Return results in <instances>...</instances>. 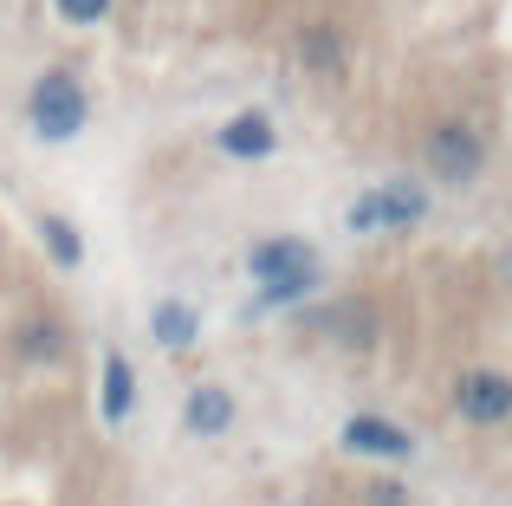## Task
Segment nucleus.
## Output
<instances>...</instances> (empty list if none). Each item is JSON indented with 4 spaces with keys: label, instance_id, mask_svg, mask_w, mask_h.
Returning <instances> with one entry per match:
<instances>
[{
    "label": "nucleus",
    "instance_id": "nucleus-2",
    "mask_svg": "<svg viewBox=\"0 0 512 506\" xmlns=\"http://www.w3.org/2000/svg\"><path fill=\"white\" fill-rule=\"evenodd\" d=\"M422 163L435 169L441 182H474L480 169H487V137H480V130L467 124V117H448V124H435V130H428Z\"/></svg>",
    "mask_w": 512,
    "mask_h": 506
},
{
    "label": "nucleus",
    "instance_id": "nucleus-7",
    "mask_svg": "<svg viewBox=\"0 0 512 506\" xmlns=\"http://www.w3.org/2000/svg\"><path fill=\"white\" fill-rule=\"evenodd\" d=\"M234 416H240V403H234V390H221V383H201V390H188V403H182V429L188 435H227Z\"/></svg>",
    "mask_w": 512,
    "mask_h": 506
},
{
    "label": "nucleus",
    "instance_id": "nucleus-17",
    "mask_svg": "<svg viewBox=\"0 0 512 506\" xmlns=\"http://www.w3.org/2000/svg\"><path fill=\"white\" fill-rule=\"evenodd\" d=\"M104 13H111V0H59V20H72V26H98Z\"/></svg>",
    "mask_w": 512,
    "mask_h": 506
},
{
    "label": "nucleus",
    "instance_id": "nucleus-15",
    "mask_svg": "<svg viewBox=\"0 0 512 506\" xmlns=\"http://www.w3.org/2000/svg\"><path fill=\"white\" fill-rule=\"evenodd\" d=\"M331 325H338V338L357 344V351L376 344V312H370V305H344V312H331Z\"/></svg>",
    "mask_w": 512,
    "mask_h": 506
},
{
    "label": "nucleus",
    "instance_id": "nucleus-13",
    "mask_svg": "<svg viewBox=\"0 0 512 506\" xmlns=\"http://www.w3.org/2000/svg\"><path fill=\"white\" fill-rule=\"evenodd\" d=\"M39 241H46V253L65 266V273H72V266L85 260V241H78V228H72L65 215H39Z\"/></svg>",
    "mask_w": 512,
    "mask_h": 506
},
{
    "label": "nucleus",
    "instance_id": "nucleus-18",
    "mask_svg": "<svg viewBox=\"0 0 512 506\" xmlns=\"http://www.w3.org/2000/svg\"><path fill=\"white\" fill-rule=\"evenodd\" d=\"M363 500H370V506H409V494H402L396 481H376V487H370Z\"/></svg>",
    "mask_w": 512,
    "mask_h": 506
},
{
    "label": "nucleus",
    "instance_id": "nucleus-8",
    "mask_svg": "<svg viewBox=\"0 0 512 506\" xmlns=\"http://www.w3.org/2000/svg\"><path fill=\"white\" fill-rule=\"evenodd\" d=\"M13 357H20V364H65V357H72V331H65L59 318H26V325L13 331Z\"/></svg>",
    "mask_w": 512,
    "mask_h": 506
},
{
    "label": "nucleus",
    "instance_id": "nucleus-3",
    "mask_svg": "<svg viewBox=\"0 0 512 506\" xmlns=\"http://www.w3.org/2000/svg\"><path fill=\"white\" fill-rule=\"evenodd\" d=\"M454 409H461V422H474V429H500L512 416V383L487 364L461 370V377H454Z\"/></svg>",
    "mask_w": 512,
    "mask_h": 506
},
{
    "label": "nucleus",
    "instance_id": "nucleus-11",
    "mask_svg": "<svg viewBox=\"0 0 512 506\" xmlns=\"http://www.w3.org/2000/svg\"><path fill=\"white\" fill-rule=\"evenodd\" d=\"M137 409V377H130L124 351H104V422H130Z\"/></svg>",
    "mask_w": 512,
    "mask_h": 506
},
{
    "label": "nucleus",
    "instance_id": "nucleus-4",
    "mask_svg": "<svg viewBox=\"0 0 512 506\" xmlns=\"http://www.w3.org/2000/svg\"><path fill=\"white\" fill-rule=\"evenodd\" d=\"M338 442L350 455H363V461H409L415 455V435L396 429V422H383V416H350Z\"/></svg>",
    "mask_w": 512,
    "mask_h": 506
},
{
    "label": "nucleus",
    "instance_id": "nucleus-14",
    "mask_svg": "<svg viewBox=\"0 0 512 506\" xmlns=\"http://www.w3.org/2000/svg\"><path fill=\"white\" fill-rule=\"evenodd\" d=\"M312 292H318V266H312V273H292V279H273V286H260V312H279V305L312 299Z\"/></svg>",
    "mask_w": 512,
    "mask_h": 506
},
{
    "label": "nucleus",
    "instance_id": "nucleus-10",
    "mask_svg": "<svg viewBox=\"0 0 512 506\" xmlns=\"http://www.w3.org/2000/svg\"><path fill=\"white\" fill-rule=\"evenodd\" d=\"M150 331H156V344H163V351H188V344L201 338V318H195V305L163 299V305L150 312Z\"/></svg>",
    "mask_w": 512,
    "mask_h": 506
},
{
    "label": "nucleus",
    "instance_id": "nucleus-5",
    "mask_svg": "<svg viewBox=\"0 0 512 506\" xmlns=\"http://www.w3.org/2000/svg\"><path fill=\"white\" fill-rule=\"evenodd\" d=\"M318 266V247L299 241V234H273V241H260L247 253V273L260 279V286H273V279H292V273H312Z\"/></svg>",
    "mask_w": 512,
    "mask_h": 506
},
{
    "label": "nucleus",
    "instance_id": "nucleus-16",
    "mask_svg": "<svg viewBox=\"0 0 512 506\" xmlns=\"http://www.w3.org/2000/svg\"><path fill=\"white\" fill-rule=\"evenodd\" d=\"M344 228H350V234H383V215H376V189H370V195H357V202H350Z\"/></svg>",
    "mask_w": 512,
    "mask_h": 506
},
{
    "label": "nucleus",
    "instance_id": "nucleus-6",
    "mask_svg": "<svg viewBox=\"0 0 512 506\" xmlns=\"http://www.w3.org/2000/svg\"><path fill=\"white\" fill-rule=\"evenodd\" d=\"M214 150L234 156V163H260V156L279 150V130H273L266 111H240V117H227V124L214 130Z\"/></svg>",
    "mask_w": 512,
    "mask_h": 506
},
{
    "label": "nucleus",
    "instance_id": "nucleus-1",
    "mask_svg": "<svg viewBox=\"0 0 512 506\" xmlns=\"http://www.w3.org/2000/svg\"><path fill=\"white\" fill-rule=\"evenodd\" d=\"M26 117H33V130L46 143H65V137H78V130H85L91 98H85V85H78L72 72H46L33 85V98H26Z\"/></svg>",
    "mask_w": 512,
    "mask_h": 506
},
{
    "label": "nucleus",
    "instance_id": "nucleus-9",
    "mask_svg": "<svg viewBox=\"0 0 512 506\" xmlns=\"http://www.w3.org/2000/svg\"><path fill=\"white\" fill-rule=\"evenodd\" d=\"M299 65H305V72L338 78L344 72V33H338V26H325V20H312L299 33Z\"/></svg>",
    "mask_w": 512,
    "mask_h": 506
},
{
    "label": "nucleus",
    "instance_id": "nucleus-12",
    "mask_svg": "<svg viewBox=\"0 0 512 506\" xmlns=\"http://www.w3.org/2000/svg\"><path fill=\"white\" fill-rule=\"evenodd\" d=\"M376 215H383V228H415L428 215V195L415 182H389V189H376Z\"/></svg>",
    "mask_w": 512,
    "mask_h": 506
}]
</instances>
